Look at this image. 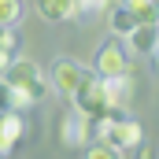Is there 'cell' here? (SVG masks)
I'll use <instances>...</instances> for the list:
<instances>
[{"instance_id": "7a4b0ae2", "label": "cell", "mask_w": 159, "mask_h": 159, "mask_svg": "<svg viewBox=\"0 0 159 159\" xmlns=\"http://www.w3.org/2000/svg\"><path fill=\"white\" fill-rule=\"evenodd\" d=\"M93 133H96V141H104V144H111V148H119V152H129L133 144H141V141H144L141 122L126 119V115L96 119V122H93Z\"/></svg>"}, {"instance_id": "e0dca14e", "label": "cell", "mask_w": 159, "mask_h": 159, "mask_svg": "<svg viewBox=\"0 0 159 159\" xmlns=\"http://www.w3.org/2000/svg\"><path fill=\"white\" fill-rule=\"evenodd\" d=\"M129 152H133V156H137V159H156V148H152L148 141H141V144H133Z\"/></svg>"}, {"instance_id": "52a82bcc", "label": "cell", "mask_w": 159, "mask_h": 159, "mask_svg": "<svg viewBox=\"0 0 159 159\" xmlns=\"http://www.w3.org/2000/svg\"><path fill=\"white\" fill-rule=\"evenodd\" d=\"M100 81H104V93H107L111 111L122 115V111L133 104V78H129V74H119V78H100Z\"/></svg>"}, {"instance_id": "ba28073f", "label": "cell", "mask_w": 159, "mask_h": 159, "mask_svg": "<svg viewBox=\"0 0 159 159\" xmlns=\"http://www.w3.org/2000/svg\"><path fill=\"white\" fill-rule=\"evenodd\" d=\"M93 137V122L78 115V111H67V119H63V133H59V141L67 144V148H81L85 141Z\"/></svg>"}, {"instance_id": "9c48e42d", "label": "cell", "mask_w": 159, "mask_h": 159, "mask_svg": "<svg viewBox=\"0 0 159 159\" xmlns=\"http://www.w3.org/2000/svg\"><path fill=\"white\" fill-rule=\"evenodd\" d=\"M122 41L129 44V52H133V56H148V52L159 44V26H152V22H137V26H133Z\"/></svg>"}, {"instance_id": "4fadbf2b", "label": "cell", "mask_w": 159, "mask_h": 159, "mask_svg": "<svg viewBox=\"0 0 159 159\" xmlns=\"http://www.w3.org/2000/svg\"><path fill=\"white\" fill-rule=\"evenodd\" d=\"M22 15H26L22 0H0V26H15L22 22Z\"/></svg>"}, {"instance_id": "277c9868", "label": "cell", "mask_w": 159, "mask_h": 159, "mask_svg": "<svg viewBox=\"0 0 159 159\" xmlns=\"http://www.w3.org/2000/svg\"><path fill=\"white\" fill-rule=\"evenodd\" d=\"M93 74L96 78H119V74H129V56L119 41H104L96 48V59H93Z\"/></svg>"}, {"instance_id": "ac0fdd59", "label": "cell", "mask_w": 159, "mask_h": 159, "mask_svg": "<svg viewBox=\"0 0 159 159\" xmlns=\"http://www.w3.org/2000/svg\"><path fill=\"white\" fill-rule=\"evenodd\" d=\"M11 59H15V52H11V48H0V70H7Z\"/></svg>"}, {"instance_id": "2e32d148", "label": "cell", "mask_w": 159, "mask_h": 159, "mask_svg": "<svg viewBox=\"0 0 159 159\" xmlns=\"http://www.w3.org/2000/svg\"><path fill=\"white\" fill-rule=\"evenodd\" d=\"M11 100H15V89L0 78V111H7V107H11Z\"/></svg>"}, {"instance_id": "30bf717a", "label": "cell", "mask_w": 159, "mask_h": 159, "mask_svg": "<svg viewBox=\"0 0 159 159\" xmlns=\"http://www.w3.org/2000/svg\"><path fill=\"white\" fill-rule=\"evenodd\" d=\"M37 11L44 22H67L78 11V0H37Z\"/></svg>"}, {"instance_id": "8992f818", "label": "cell", "mask_w": 159, "mask_h": 159, "mask_svg": "<svg viewBox=\"0 0 159 159\" xmlns=\"http://www.w3.org/2000/svg\"><path fill=\"white\" fill-rule=\"evenodd\" d=\"M22 137H26V119H22V111H15V107L0 111V159L11 156V152L22 144Z\"/></svg>"}, {"instance_id": "d6986e66", "label": "cell", "mask_w": 159, "mask_h": 159, "mask_svg": "<svg viewBox=\"0 0 159 159\" xmlns=\"http://www.w3.org/2000/svg\"><path fill=\"white\" fill-rule=\"evenodd\" d=\"M148 56H152V63H156V74H159V44L152 48V52H148Z\"/></svg>"}, {"instance_id": "8fae6325", "label": "cell", "mask_w": 159, "mask_h": 159, "mask_svg": "<svg viewBox=\"0 0 159 159\" xmlns=\"http://www.w3.org/2000/svg\"><path fill=\"white\" fill-rule=\"evenodd\" d=\"M122 7L133 15V22H152V26H159V0H122Z\"/></svg>"}, {"instance_id": "6da1fadb", "label": "cell", "mask_w": 159, "mask_h": 159, "mask_svg": "<svg viewBox=\"0 0 159 159\" xmlns=\"http://www.w3.org/2000/svg\"><path fill=\"white\" fill-rule=\"evenodd\" d=\"M0 78L15 89V100H11L15 111H26V107H34V104H41V100L48 96V78H44V70H41L34 59L15 56Z\"/></svg>"}, {"instance_id": "7c38bea8", "label": "cell", "mask_w": 159, "mask_h": 159, "mask_svg": "<svg viewBox=\"0 0 159 159\" xmlns=\"http://www.w3.org/2000/svg\"><path fill=\"white\" fill-rule=\"evenodd\" d=\"M104 19H107V26H111V37H126L137 22H133V15L122 7V4H111L107 11H104Z\"/></svg>"}, {"instance_id": "3957f363", "label": "cell", "mask_w": 159, "mask_h": 159, "mask_svg": "<svg viewBox=\"0 0 159 159\" xmlns=\"http://www.w3.org/2000/svg\"><path fill=\"white\" fill-rule=\"evenodd\" d=\"M70 104H74V111L78 115H85L89 122H96V119H107V115H115L111 111V104H107V93H104V81L96 78V74H89V78L81 81L78 89L67 96Z\"/></svg>"}, {"instance_id": "5bb4252c", "label": "cell", "mask_w": 159, "mask_h": 159, "mask_svg": "<svg viewBox=\"0 0 159 159\" xmlns=\"http://www.w3.org/2000/svg\"><path fill=\"white\" fill-rule=\"evenodd\" d=\"M111 7V0H78V11H74V19H85V22H93L96 15H104Z\"/></svg>"}, {"instance_id": "9a60e30c", "label": "cell", "mask_w": 159, "mask_h": 159, "mask_svg": "<svg viewBox=\"0 0 159 159\" xmlns=\"http://www.w3.org/2000/svg\"><path fill=\"white\" fill-rule=\"evenodd\" d=\"M81 159H126V152L111 148V144H104V141H96V144H89V148L81 152Z\"/></svg>"}, {"instance_id": "5b68a950", "label": "cell", "mask_w": 159, "mask_h": 159, "mask_svg": "<svg viewBox=\"0 0 159 159\" xmlns=\"http://www.w3.org/2000/svg\"><path fill=\"white\" fill-rule=\"evenodd\" d=\"M89 74H93L89 67H81L78 59H67V56H63V59H56V63H52V78H48V85H52L59 96H70V93H74Z\"/></svg>"}]
</instances>
